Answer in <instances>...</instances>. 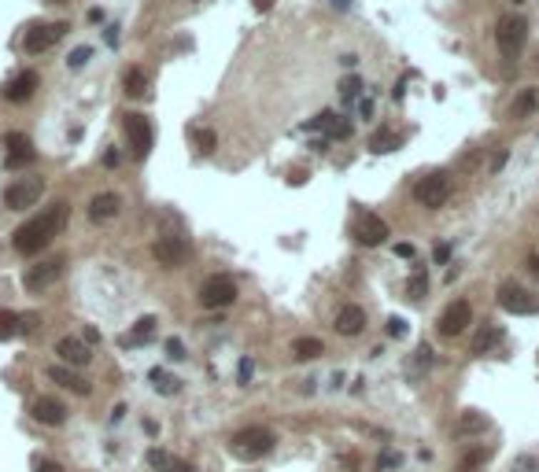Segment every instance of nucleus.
Returning <instances> with one entry per match:
<instances>
[{
	"mask_svg": "<svg viewBox=\"0 0 539 472\" xmlns=\"http://www.w3.org/2000/svg\"><path fill=\"white\" fill-rule=\"evenodd\" d=\"M488 461V450L480 446V450H469V454L462 458V465H458V472H473V468H477V465H484Z\"/></svg>",
	"mask_w": 539,
	"mask_h": 472,
	"instance_id": "2f4dec72",
	"label": "nucleus"
},
{
	"mask_svg": "<svg viewBox=\"0 0 539 472\" xmlns=\"http://www.w3.org/2000/svg\"><path fill=\"white\" fill-rule=\"evenodd\" d=\"M495 41H499V52L506 59H517V52H521L525 41H528V23L521 15H503L499 26H495Z\"/></svg>",
	"mask_w": 539,
	"mask_h": 472,
	"instance_id": "7ed1b4c3",
	"label": "nucleus"
},
{
	"mask_svg": "<svg viewBox=\"0 0 539 472\" xmlns=\"http://www.w3.org/2000/svg\"><path fill=\"white\" fill-rule=\"evenodd\" d=\"M321 351H326V343L314 339V336H303V339L292 343V354H296L299 361H314V358H321Z\"/></svg>",
	"mask_w": 539,
	"mask_h": 472,
	"instance_id": "5701e85b",
	"label": "nucleus"
},
{
	"mask_svg": "<svg viewBox=\"0 0 539 472\" xmlns=\"http://www.w3.org/2000/svg\"><path fill=\"white\" fill-rule=\"evenodd\" d=\"M358 89H362V81H358V78H343V81H340L343 100H355V96H358Z\"/></svg>",
	"mask_w": 539,
	"mask_h": 472,
	"instance_id": "c9c22d12",
	"label": "nucleus"
},
{
	"mask_svg": "<svg viewBox=\"0 0 539 472\" xmlns=\"http://www.w3.org/2000/svg\"><path fill=\"white\" fill-rule=\"evenodd\" d=\"M59 277H63V259H45V262H37L23 273V284H26V292H45L59 281Z\"/></svg>",
	"mask_w": 539,
	"mask_h": 472,
	"instance_id": "9b49d317",
	"label": "nucleus"
},
{
	"mask_svg": "<svg viewBox=\"0 0 539 472\" xmlns=\"http://www.w3.org/2000/svg\"><path fill=\"white\" fill-rule=\"evenodd\" d=\"M333 4H340V8H351V0H333Z\"/></svg>",
	"mask_w": 539,
	"mask_h": 472,
	"instance_id": "09e8293b",
	"label": "nucleus"
},
{
	"mask_svg": "<svg viewBox=\"0 0 539 472\" xmlns=\"http://www.w3.org/2000/svg\"><path fill=\"white\" fill-rule=\"evenodd\" d=\"M122 89H126V96H144L148 93V74L141 67H129L122 74Z\"/></svg>",
	"mask_w": 539,
	"mask_h": 472,
	"instance_id": "b1692460",
	"label": "nucleus"
},
{
	"mask_svg": "<svg viewBox=\"0 0 539 472\" xmlns=\"http://www.w3.org/2000/svg\"><path fill=\"white\" fill-rule=\"evenodd\" d=\"M166 472H196L188 461H178V458H170V465H166Z\"/></svg>",
	"mask_w": 539,
	"mask_h": 472,
	"instance_id": "ea45409f",
	"label": "nucleus"
},
{
	"mask_svg": "<svg viewBox=\"0 0 539 472\" xmlns=\"http://www.w3.org/2000/svg\"><path fill=\"white\" fill-rule=\"evenodd\" d=\"M67 30H71V23H34V26L23 34V48H26L30 56H41V52H49Z\"/></svg>",
	"mask_w": 539,
	"mask_h": 472,
	"instance_id": "423d86ee",
	"label": "nucleus"
},
{
	"mask_svg": "<svg viewBox=\"0 0 539 472\" xmlns=\"http://www.w3.org/2000/svg\"><path fill=\"white\" fill-rule=\"evenodd\" d=\"M152 384H156V391H163V395H178V388H181V380H174L163 369H152Z\"/></svg>",
	"mask_w": 539,
	"mask_h": 472,
	"instance_id": "c85d7f7f",
	"label": "nucleus"
},
{
	"mask_svg": "<svg viewBox=\"0 0 539 472\" xmlns=\"http://www.w3.org/2000/svg\"><path fill=\"white\" fill-rule=\"evenodd\" d=\"M166 354L174 358V361H181V358H185V347H181V339H166Z\"/></svg>",
	"mask_w": 539,
	"mask_h": 472,
	"instance_id": "4c0bfd02",
	"label": "nucleus"
},
{
	"mask_svg": "<svg viewBox=\"0 0 539 472\" xmlns=\"http://www.w3.org/2000/svg\"><path fill=\"white\" fill-rule=\"evenodd\" d=\"M4 148H8V152H4V166H8V170H23V166H30L34 155H37L26 133H8V137H4Z\"/></svg>",
	"mask_w": 539,
	"mask_h": 472,
	"instance_id": "f8f14e48",
	"label": "nucleus"
},
{
	"mask_svg": "<svg viewBox=\"0 0 539 472\" xmlns=\"http://www.w3.org/2000/svg\"><path fill=\"white\" fill-rule=\"evenodd\" d=\"M41 192H45V181H41V178L15 181V185H8V192H4V207H8V210H26V207H34V203L41 200Z\"/></svg>",
	"mask_w": 539,
	"mask_h": 472,
	"instance_id": "1a4fd4ad",
	"label": "nucleus"
},
{
	"mask_svg": "<svg viewBox=\"0 0 539 472\" xmlns=\"http://www.w3.org/2000/svg\"><path fill=\"white\" fill-rule=\"evenodd\" d=\"M56 354L67 361V366H89V358H93V351H89V343L85 339H78V336H63L59 343H56Z\"/></svg>",
	"mask_w": 539,
	"mask_h": 472,
	"instance_id": "f3484780",
	"label": "nucleus"
},
{
	"mask_svg": "<svg viewBox=\"0 0 539 472\" xmlns=\"http://www.w3.org/2000/svg\"><path fill=\"white\" fill-rule=\"evenodd\" d=\"M30 414H34V421H37V424L59 428L63 421H67V406H63V402H59L56 395H41V399H34Z\"/></svg>",
	"mask_w": 539,
	"mask_h": 472,
	"instance_id": "2eb2a0df",
	"label": "nucleus"
},
{
	"mask_svg": "<svg viewBox=\"0 0 539 472\" xmlns=\"http://www.w3.org/2000/svg\"><path fill=\"white\" fill-rule=\"evenodd\" d=\"M152 255L159 259V266H166V270H178V266L188 259V244L181 240V236H159V240H156V247H152Z\"/></svg>",
	"mask_w": 539,
	"mask_h": 472,
	"instance_id": "4468645a",
	"label": "nucleus"
},
{
	"mask_svg": "<svg viewBox=\"0 0 539 472\" xmlns=\"http://www.w3.org/2000/svg\"><path fill=\"white\" fill-rule=\"evenodd\" d=\"M148 465H152V468H159V472H166V465H170V454H163L159 446H152V450H148Z\"/></svg>",
	"mask_w": 539,
	"mask_h": 472,
	"instance_id": "f704fd0d",
	"label": "nucleus"
},
{
	"mask_svg": "<svg viewBox=\"0 0 539 472\" xmlns=\"http://www.w3.org/2000/svg\"><path fill=\"white\" fill-rule=\"evenodd\" d=\"M333 329L340 336H358L366 329V310L358 303H348V307H340L336 310V321H333Z\"/></svg>",
	"mask_w": 539,
	"mask_h": 472,
	"instance_id": "a211bd4d",
	"label": "nucleus"
},
{
	"mask_svg": "<svg viewBox=\"0 0 539 472\" xmlns=\"http://www.w3.org/2000/svg\"><path fill=\"white\" fill-rule=\"evenodd\" d=\"M484 428H488V417L477 410H465L458 417V436H473V432H484Z\"/></svg>",
	"mask_w": 539,
	"mask_h": 472,
	"instance_id": "a878e982",
	"label": "nucleus"
},
{
	"mask_svg": "<svg viewBox=\"0 0 539 472\" xmlns=\"http://www.w3.org/2000/svg\"><path fill=\"white\" fill-rule=\"evenodd\" d=\"M49 380H52V384H63V388H71L74 395H89V384H85L74 369H67V366H52V369H49Z\"/></svg>",
	"mask_w": 539,
	"mask_h": 472,
	"instance_id": "aec40b11",
	"label": "nucleus"
},
{
	"mask_svg": "<svg viewBox=\"0 0 539 472\" xmlns=\"http://www.w3.org/2000/svg\"><path fill=\"white\" fill-rule=\"evenodd\" d=\"M251 373H255V361H251V358H244V361H241V384H248V380H251Z\"/></svg>",
	"mask_w": 539,
	"mask_h": 472,
	"instance_id": "a19ab883",
	"label": "nucleus"
},
{
	"mask_svg": "<svg viewBox=\"0 0 539 472\" xmlns=\"http://www.w3.org/2000/svg\"><path fill=\"white\" fill-rule=\"evenodd\" d=\"M528 266H532V273L539 277V255H532V259H528Z\"/></svg>",
	"mask_w": 539,
	"mask_h": 472,
	"instance_id": "de8ad7c7",
	"label": "nucleus"
},
{
	"mask_svg": "<svg viewBox=\"0 0 539 472\" xmlns=\"http://www.w3.org/2000/svg\"><path fill=\"white\" fill-rule=\"evenodd\" d=\"M23 332V317L11 314V310H0V339H11Z\"/></svg>",
	"mask_w": 539,
	"mask_h": 472,
	"instance_id": "cd10ccee",
	"label": "nucleus"
},
{
	"mask_svg": "<svg viewBox=\"0 0 539 472\" xmlns=\"http://www.w3.org/2000/svg\"><path fill=\"white\" fill-rule=\"evenodd\" d=\"M49 4H67V0H49Z\"/></svg>",
	"mask_w": 539,
	"mask_h": 472,
	"instance_id": "8fccbe9b",
	"label": "nucleus"
},
{
	"mask_svg": "<svg viewBox=\"0 0 539 472\" xmlns=\"http://www.w3.org/2000/svg\"><path fill=\"white\" fill-rule=\"evenodd\" d=\"M104 166H107V170L119 166V152H107V155H104Z\"/></svg>",
	"mask_w": 539,
	"mask_h": 472,
	"instance_id": "a18cd8bd",
	"label": "nucleus"
},
{
	"mask_svg": "<svg viewBox=\"0 0 539 472\" xmlns=\"http://www.w3.org/2000/svg\"><path fill=\"white\" fill-rule=\"evenodd\" d=\"M192 140H196V148H200V152H214V144H218L214 130H207V125H200V130H192Z\"/></svg>",
	"mask_w": 539,
	"mask_h": 472,
	"instance_id": "c756f323",
	"label": "nucleus"
},
{
	"mask_svg": "<svg viewBox=\"0 0 539 472\" xmlns=\"http://www.w3.org/2000/svg\"><path fill=\"white\" fill-rule=\"evenodd\" d=\"M396 255L399 259H414V244H396Z\"/></svg>",
	"mask_w": 539,
	"mask_h": 472,
	"instance_id": "37998d69",
	"label": "nucleus"
},
{
	"mask_svg": "<svg viewBox=\"0 0 539 472\" xmlns=\"http://www.w3.org/2000/svg\"><path fill=\"white\" fill-rule=\"evenodd\" d=\"M503 343V329L499 325H484L477 332V339H473V354H488L491 347H499Z\"/></svg>",
	"mask_w": 539,
	"mask_h": 472,
	"instance_id": "412c9836",
	"label": "nucleus"
},
{
	"mask_svg": "<svg viewBox=\"0 0 539 472\" xmlns=\"http://www.w3.org/2000/svg\"><path fill=\"white\" fill-rule=\"evenodd\" d=\"M388 336L403 339V336H406V321H403V317H388Z\"/></svg>",
	"mask_w": 539,
	"mask_h": 472,
	"instance_id": "e433bc0d",
	"label": "nucleus"
},
{
	"mask_svg": "<svg viewBox=\"0 0 539 472\" xmlns=\"http://www.w3.org/2000/svg\"><path fill=\"white\" fill-rule=\"evenodd\" d=\"M403 465V454L399 450H384V454L377 458V468H399Z\"/></svg>",
	"mask_w": 539,
	"mask_h": 472,
	"instance_id": "72a5a7b5",
	"label": "nucleus"
},
{
	"mask_svg": "<svg viewBox=\"0 0 539 472\" xmlns=\"http://www.w3.org/2000/svg\"><path fill=\"white\" fill-rule=\"evenodd\" d=\"M122 130H126V140H129V152H134V159H144L148 152H152L156 133H152V122H148L144 115H137V111L122 115Z\"/></svg>",
	"mask_w": 539,
	"mask_h": 472,
	"instance_id": "39448f33",
	"label": "nucleus"
},
{
	"mask_svg": "<svg viewBox=\"0 0 539 472\" xmlns=\"http://www.w3.org/2000/svg\"><path fill=\"white\" fill-rule=\"evenodd\" d=\"M63 222H67V203H52L49 210L34 214L26 225H19V229L11 232V247L30 259V255L45 251V247L52 244V236L63 229Z\"/></svg>",
	"mask_w": 539,
	"mask_h": 472,
	"instance_id": "f257e3e1",
	"label": "nucleus"
},
{
	"mask_svg": "<svg viewBox=\"0 0 539 472\" xmlns=\"http://www.w3.org/2000/svg\"><path fill=\"white\" fill-rule=\"evenodd\" d=\"M119 207H122V200L115 192H100V196H93V203H89V218L93 222H111L119 214Z\"/></svg>",
	"mask_w": 539,
	"mask_h": 472,
	"instance_id": "6ab92c4d",
	"label": "nucleus"
},
{
	"mask_svg": "<svg viewBox=\"0 0 539 472\" xmlns=\"http://www.w3.org/2000/svg\"><path fill=\"white\" fill-rule=\"evenodd\" d=\"M425 292H428V277L418 270V273L410 277V281H406V295H410V299H421Z\"/></svg>",
	"mask_w": 539,
	"mask_h": 472,
	"instance_id": "7c9ffc66",
	"label": "nucleus"
},
{
	"mask_svg": "<svg viewBox=\"0 0 539 472\" xmlns=\"http://www.w3.org/2000/svg\"><path fill=\"white\" fill-rule=\"evenodd\" d=\"M414 200H418L421 207H428V210H440V207L450 200V178L443 174V170H433V174L418 178V185H414Z\"/></svg>",
	"mask_w": 539,
	"mask_h": 472,
	"instance_id": "20e7f679",
	"label": "nucleus"
},
{
	"mask_svg": "<svg viewBox=\"0 0 539 472\" xmlns=\"http://www.w3.org/2000/svg\"><path fill=\"white\" fill-rule=\"evenodd\" d=\"M37 472H67L59 461H37Z\"/></svg>",
	"mask_w": 539,
	"mask_h": 472,
	"instance_id": "79ce46f5",
	"label": "nucleus"
},
{
	"mask_svg": "<svg viewBox=\"0 0 539 472\" xmlns=\"http://www.w3.org/2000/svg\"><path fill=\"white\" fill-rule=\"evenodd\" d=\"M433 255H436V262H447V259H450V247H447V244H436Z\"/></svg>",
	"mask_w": 539,
	"mask_h": 472,
	"instance_id": "c03bdc74",
	"label": "nucleus"
},
{
	"mask_svg": "<svg viewBox=\"0 0 539 472\" xmlns=\"http://www.w3.org/2000/svg\"><path fill=\"white\" fill-rule=\"evenodd\" d=\"M469 321H473V307L465 303V299H458V303H450L443 314H440V332L443 336H462L465 329H469Z\"/></svg>",
	"mask_w": 539,
	"mask_h": 472,
	"instance_id": "ddd939ff",
	"label": "nucleus"
},
{
	"mask_svg": "<svg viewBox=\"0 0 539 472\" xmlns=\"http://www.w3.org/2000/svg\"><path fill=\"white\" fill-rule=\"evenodd\" d=\"M370 148H373L377 155H384V152H396V148H399V137H396L392 130H377V133L370 137Z\"/></svg>",
	"mask_w": 539,
	"mask_h": 472,
	"instance_id": "bb28decb",
	"label": "nucleus"
},
{
	"mask_svg": "<svg viewBox=\"0 0 539 472\" xmlns=\"http://www.w3.org/2000/svg\"><path fill=\"white\" fill-rule=\"evenodd\" d=\"M37 85H41L37 71H19V74L4 85V100H8V103H26V100L37 93Z\"/></svg>",
	"mask_w": 539,
	"mask_h": 472,
	"instance_id": "dca6fc26",
	"label": "nucleus"
},
{
	"mask_svg": "<svg viewBox=\"0 0 539 472\" xmlns=\"http://www.w3.org/2000/svg\"><path fill=\"white\" fill-rule=\"evenodd\" d=\"M351 232H355V240H358V244H366V247H377V244H384L388 236H392V232H388V222L381 218V214H370V210H362V214H358Z\"/></svg>",
	"mask_w": 539,
	"mask_h": 472,
	"instance_id": "6e6552de",
	"label": "nucleus"
},
{
	"mask_svg": "<svg viewBox=\"0 0 539 472\" xmlns=\"http://www.w3.org/2000/svg\"><path fill=\"white\" fill-rule=\"evenodd\" d=\"M535 107H539V93H535V89H525L521 96L513 100L510 115H513V118H528V115H535Z\"/></svg>",
	"mask_w": 539,
	"mask_h": 472,
	"instance_id": "393cba45",
	"label": "nucleus"
},
{
	"mask_svg": "<svg viewBox=\"0 0 539 472\" xmlns=\"http://www.w3.org/2000/svg\"><path fill=\"white\" fill-rule=\"evenodd\" d=\"M251 4H255V11H270L273 0H251Z\"/></svg>",
	"mask_w": 539,
	"mask_h": 472,
	"instance_id": "49530a36",
	"label": "nucleus"
},
{
	"mask_svg": "<svg viewBox=\"0 0 539 472\" xmlns=\"http://www.w3.org/2000/svg\"><path fill=\"white\" fill-rule=\"evenodd\" d=\"M89 59H93V48H89V45H81V48H74V52L67 56V67H71V71H81Z\"/></svg>",
	"mask_w": 539,
	"mask_h": 472,
	"instance_id": "473e14b6",
	"label": "nucleus"
},
{
	"mask_svg": "<svg viewBox=\"0 0 539 472\" xmlns=\"http://www.w3.org/2000/svg\"><path fill=\"white\" fill-rule=\"evenodd\" d=\"M418 361H421V366H433V347H428V343H421V347H418Z\"/></svg>",
	"mask_w": 539,
	"mask_h": 472,
	"instance_id": "58836bf2",
	"label": "nucleus"
},
{
	"mask_svg": "<svg viewBox=\"0 0 539 472\" xmlns=\"http://www.w3.org/2000/svg\"><path fill=\"white\" fill-rule=\"evenodd\" d=\"M273 432L270 428H244V432H236L233 436V454L241 458V461H255V458H263L273 450Z\"/></svg>",
	"mask_w": 539,
	"mask_h": 472,
	"instance_id": "f03ea898",
	"label": "nucleus"
},
{
	"mask_svg": "<svg viewBox=\"0 0 539 472\" xmlns=\"http://www.w3.org/2000/svg\"><path fill=\"white\" fill-rule=\"evenodd\" d=\"M233 299H236V284L229 277H207L200 284V307H207V310H222Z\"/></svg>",
	"mask_w": 539,
	"mask_h": 472,
	"instance_id": "0eeeda50",
	"label": "nucleus"
},
{
	"mask_svg": "<svg viewBox=\"0 0 539 472\" xmlns=\"http://www.w3.org/2000/svg\"><path fill=\"white\" fill-rule=\"evenodd\" d=\"M156 325H159V321H156L152 314H148V317H141L137 325H134V332H129L122 343H126V347H137V343H148V339L156 336Z\"/></svg>",
	"mask_w": 539,
	"mask_h": 472,
	"instance_id": "4be33fe9",
	"label": "nucleus"
},
{
	"mask_svg": "<svg viewBox=\"0 0 539 472\" xmlns=\"http://www.w3.org/2000/svg\"><path fill=\"white\" fill-rule=\"evenodd\" d=\"M499 307L510 310V314H535V310H539V295H532V292H525L521 284L506 281V284L499 288Z\"/></svg>",
	"mask_w": 539,
	"mask_h": 472,
	"instance_id": "9d476101",
	"label": "nucleus"
}]
</instances>
